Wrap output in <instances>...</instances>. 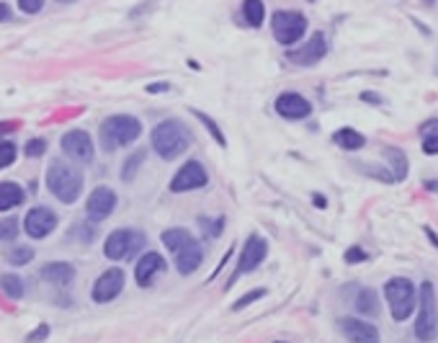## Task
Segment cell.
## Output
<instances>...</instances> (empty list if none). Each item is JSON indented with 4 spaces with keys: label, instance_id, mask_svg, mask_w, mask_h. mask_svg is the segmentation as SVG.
Listing matches in <instances>:
<instances>
[{
    "label": "cell",
    "instance_id": "13",
    "mask_svg": "<svg viewBox=\"0 0 438 343\" xmlns=\"http://www.w3.org/2000/svg\"><path fill=\"white\" fill-rule=\"evenodd\" d=\"M266 256H268V242L263 240L261 235H250L248 240H245V248H243V253H240V261H237L235 279L243 274H250V271H256L258 266L266 261Z\"/></svg>",
    "mask_w": 438,
    "mask_h": 343
},
{
    "label": "cell",
    "instance_id": "32",
    "mask_svg": "<svg viewBox=\"0 0 438 343\" xmlns=\"http://www.w3.org/2000/svg\"><path fill=\"white\" fill-rule=\"evenodd\" d=\"M47 153V140H31L26 145V155L28 158H39V155Z\"/></svg>",
    "mask_w": 438,
    "mask_h": 343
},
{
    "label": "cell",
    "instance_id": "9",
    "mask_svg": "<svg viewBox=\"0 0 438 343\" xmlns=\"http://www.w3.org/2000/svg\"><path fill=\"white\" fill-rule=\"evenodd\" d=\"M207 183H209V173H207V168H204L199 160H189L181 170H178V173L173 175L170 191H173V194H186V191L204 189Z\"/></svg>",
    "mask_w": 438,
    "mask_h": 343
},
{
    "label": "cell",
    "instance_id": "24",
    "mask_svg": "<svg viewBox=\"0 0 438 343\" xmlns=\"http://www.w3.org/2000/svg\"><path fill=\"white\" fill-rule=\"evenodd\" d=\"M0 287H3L6 297H11V300H19V297H24V282H21L16 274H3V276H0Z\"/></svg>",
    "mask_w": 438,
    "mask_h": 343
},
{
    "label": "cell",
    "instance_id": "30",
    "mask_svg": "<svg viewBox=\"0 0 438 343\" xmlns=\"http://www.w3.org/2000/svg\"><path fill=\"white\" fill-rule=\"evenodd\" d=\"M14 160H16V145H11V142H0V168L14 165Z\"/></svg>",
    "mask_w": 438,
    "mask_h": 343
},
{
    "label": "cell",
    "instance_id": "7",
    "mask_svg": "<svg viewBox=\"0 0 438 343\" xmlns=\"http://www.w3.org/2000/svg\"><path fill=\"white\" fill-rule=\"evenodd\" d=\"M438 333V309H436V290L431 282L420 284V304L418 320H415V336L418 341H433Z\"/></svg>",
    "mask_w": 438,
    "mask_h": 343
},
{
    "label": "cell",
    "instance_id": "10",
    "mask_svg": "<svg viewBox=\"0 0 438 343\" xmlns=\"http://www.w3.org/2000/svg\"><path fill=\"white\" fill-rule=\"evenodd\" d=\"M62 150H65V155L68 158H73L75 163H83V165H90L93 163V140H90V135L88 132H83V129H70L68 135L62 137Z\"/></svg>",
    "mask_w": 438,
    "mask_h": 343
},
{
    "label": "cell",
    "instance_id": "25",
    "mask_svg": "<svg viewBox=\"0 0 438 343\" xmlns=\"http://www.w3.org/2000/svg\"><path fill=\"white\" fill-rule=\"evenodd\" d=\"M387 155L392 158V165H395V181H402L405 175H407V158L400 148H387Z\"/></svg>",
    "mask_w": 438,
    "mask_h": 343
},
{
    "label": "cell",
    "instance_id": "34",
    "mask_svg": "<svg viewBox=\"0 0 438 343\" xmlns=\"http://www.w3.org/2000/svg\"><path fill=\"white\" fill-rule=\"evenodd\" d=\"M19 8L24 14H39L44 8V0H19Z\"/></svg>",
    "mask_w": 438,
    "mask_h": 343
},
{
    "label": "cell",
    "instance_id": "26",
    "mask_svg": "<svg viewBox=\"0 0 438 343\" xmlns=\"http://www.w3.org/2000/svg\"><path fill=\"white\" fill-rule=\"evenodd\" d=\"M6 258H8V263H14V266H24V263L34 261V248H28V245H24V248H11Z\"/></svg>",
    "mask_w": 438,
    "mask_h": 343
},
{
    "label": "cell",
    "instance_id": "3",
    "mask_svg": "<svg viewBox=\"0 0 438 343\" xmlns=\"http://www.w3.org/2000/svg\"><path fill=\"white\" fill-rule=\"evenodd\" d=\"M47 189L52 191L62 204H75L83 191V175L75 165L68 163H52L47 170Z\"/></svg>",
    "mask_w": 438,
    "mask_h": 343
},
{
    "label": "cell",
    "instance_id": "6",
    "mask_svg": "<svg viewBox=\"0 0 438 343\" xmlns=\"http://www.w3.org/2000/svg\"><path fill=\"white\" fill-rule=\"evenodd\" d=\"M385 297L387 302H390L392 317L397 323H402V320H407L412 315V309H415V284L410 279H405V276L390 279L385 284Z\"/></svg>",
    "mask_w": 438,
    "mask_h": 343
},
{
    "label": "cell",
    "instance_id": "40",
    "mask_svg": "<svg viewBox=\"0 0 438 343\" xmlns=\"http://www.w3.org/2000/svg\"><path fill=\"white\" fill-rule=\"evenodd\" d=\"M8 19H11V8L6 3H0V21H8Z\"/></svg>",
    "mask_w": 438,
    "mask_h": 343
},
{
    "label": "cell",
    "instance_id": "22",
    "mask_svg": "<svg viewBox=\"0 0 438 343\" xmlns=\"http://www.w3.org/2000/svg\"><path fill=\"white\" fill-rule=\"evenodd\" d=\"M243 16L253 29H261L263 21H266V6H263V0H245Z\"/></svg>",
    "mask_w": 438,
    "mask_h": 343
},
{
    "label": "cell",
    "instance_id": "14",
    "mask_svg": "<svg viewBox=\"0 0 438 343\" xmlns=\"http://www.w3.org/2000/svg\"><path fill=\"white\" fill-rule=\"evenodd\" d=\"M124 290V271L122 269H106L93 284V302L106 304L122 295Z\"/></svg>",
    "mask_w": 438,
    "mask_h": 343
},
{
    "label": "cell",
    "instance_id": "19",
    "mask_svg": "<svg viewBox=\"0 0 438 343\" xmlns=\"http://www.w3.org/2000/svg\"><path fill=\"white\" fill-rule=\"evenodd\" d=\"M41 279L49 282V284H54V287H65V284H70L75 279L73 263H65V261L47 263V266L41 269Z\"/></svg>",
    "mask_w": 438,
    "mask_h": 343
},
{
    "label": "cell",
    "instance_id": "46",
    "mask_svg": "<svg viewBox=\"0 0 438 343\" xmlns=\"http://www.w3.org/2000/svg\"><path fill=\"white\" fill-rule=\"evenodd\" d=\"M278 343H281V341H278Z\"/></svg>",
    "mask_w": 438,
    "mask_h": 343
},
{
    "label": "cell",
    "instance_id": "43",
    "mask_svg": "<svg viewBox=\"0 0 438 343\" xmlns=\"http://www.w3.org/2000/svg\"><path fill=\"white\" fill-rule=\"evenodd\" d=\"M425 186H428V189H431V191H438V181H428V183H425Z\"/></svg>",
    "mask_w": 438,
    "mask_h": 343
},
{
    "label": "cell",
    "instance_id": "38",
    "mask_svg": "<svg viewBox=\"0 0 438 343\" xmlns=\"http://www.w3.org/2000/svg\"><path fill=\"white\" fill-rule=\"evenodd\" d=\"M47 336H49V328L47 325H39L34 336H28V343H36V341H41V338H47Z\"/></svg>",
    "mask_w": 438,
    "mask_h": 343
},
{
    "label": "cell",
    "instance_id": "15",
    "mask_svg": "<svg viewBox=\"0 0 438 343\" xmlns=\"http://www.w3.org/2000/svg\"><path fill=\"white\" fill-rule=\"evenodd\" d=\"M54 227H57V215H54L52 209H47V207L28 209L26 220H24V230H26L31 237L41 240V237H47Z\"/></svg>",
    "mask_w": 438,
    "mask_h": 343
},
{
    "label": "cell",
    "instance_id": "1",
    "mask_svg": "<svg viewBox=\"0 0 438 343\" xmlns=\"http://www.w3.org/2000/svg\"><path fill=\"white\" fill-rule=\"evenodd\" d=\"M162 245L173 253L175 269H178V274L181 276L194 274V271L202 266L204 250H202V245H199V240L191 235L189 230H183V227L165 230V232H162Z\"/></svg>",
    "mask_w": 438,
    "mask_h": 343
},
{
    "label": "cell",
    "instance_id": "27",
    "mask_svg": "<svg viewBox=\"0 0 438 343\" xmlns=\"http://www.w3.org/2000/svg\"><path fill=\"white\" fill-rule=\"evenodd\" d=\"M196 119H199V121H202V124H204V127L209 129V135L214 137L219 148H224V145H227V142H224V135H222V132H219V127H217V121H214V119H209V116L202 114V111H196Z\"/></svg>",
    "mask_w": 438,
    "mask_h": 343
},
{
    "label": "cell",
    "instance_id": "16",
    "mask_svg": "<svg viewBox=\"0 0 438 343\" xmlns=\"http://www.w3.org/2000/svg\"><path fill=\"white\" fill-rule=\"evenodd\" d=\"M276 114L283 116V119H291V121H297V119H307V116L312 114V103L304 98V96L299 93H281L276 98Z\"/></svg>",
    "mask_w": 438,
    "mask_h": 343
},
{
    "label": "cell",
    "instance_id": "39",
    "mask_svg": "<svg viewBox=\"0 0 438 343\" xmlns=\"http://www.w3.org/2000/svg\"><path fill=\"white\" fill-rule=\"evenodd\" d=\"M160 91H168V83H155V86H147V93H160Z\"/></svg>",
    "mask_w": 438,
    "mask_h": 343
},
{
    "label": "cell",
    "instance_id": "44",
    "mask_svg": "<svg viewBox=\"0 0 438 343\" xmlns=\"http://www.w3.org/2000/svg\"><path fill=\"white\" fill-rule=\"evenodd\" d=\"M423 3H425V6H431V3H433V0H423Z\"/></svg>",
    "mask_w": 438,
    "mask_h": 343
},
{
    "label": "cell",
    "instance_id": "45",
    "mask_svg": "<svg viewBox=\"0 0 438 343\" xmlns=\"http://www.w3.org/2000/svg\"><path fill=\"white\" fill-rule=\"evenodd\" d=\"M60 3H75V0H60Z\"/></svg>",
    "mask_w": 438,
    "mask_h": 343
},
{
    "label": "cell",
    "instance_id": "29",
    "mask_svg": "<svg viewBox=\"0 0 438 343\" xmlns=\"http://www.w3.org/2000/svg\"><path fill=\"white\" fill-rule=\"evenodd\" d=\"M263 297H266V290H263V287H261V290H256V292H248V295L240 297V300L232 304V309H235V312H240V309H245L248 304L258 302V300H263Z\"/></svg>",
    "mask_w": 438,
    "mask_h": 343
},
{
    "label": "cell",
    "instance_id": "2",
    "mask_svg": "<svg viewBox=\"0 0 438 343\" xmlns=\"http://www.w3.org/2000/svg\"><path fill=\"white\" fill-rule=\"evenodd\" d=\"M191 148V132L181 119H165L152 129V150L162 160H175Z\"/></svg>",
    "mask_w": 438,
    "mask_h": 343
},
{
    "label": "cell",
    "instance_id": "41",
    "mask_svg": "<svg viewBox=\"0 0 438 343\" xmlns=\"http://www.w3.org/2000/svg\"><path fill=\"white\" fill-rule=\"evenodd\" d=\"M425 235L431 237V240H433V245H436V248H438V237L433 235V230H431V227H425Z\"/></svg>",
    "mask_w": 438,
    "mask_h": 343
},
{
    "label": "cell",
    "instance_id": "5",
    "mask_svg": "<svg viewBox=\"0 0 438 343\" xmlns=\"http://www.w3.org/2000/svg\"><path fill=\"white\" fill-rule=\"evenodd\" d=\"M145 245H147V235H145L142 230L122 227V230H114V232L106 237L103 253H106L111 261H129V258H135Z\"/></svg>",
    "mask_w": 438,
    "mask_h": 343
},
{
    "label": "cell",
    "instance_id": "31",
    "mask_svg": "<svg viewBox=\"0 0 438 343\" xmlns=\"http://www.w3.org/2000/svg\"><path fill=\"white\" fill-rule=\"evenodd\" d=\"M19 235V222L16 220H3L0 222V240H14Z\"/></svg>",
    "mask_w": 438,
    "mask_h": 343
},
{
    "label": "cell",
    "instance_id": "23",
    "mask_svg": "<svg viewBox=\"0 0 438 343\" xmlns=\"http://www.w3.org/2000/svg\"><path fill=\"white\" fill-rule=\"evenodd\" d=\"M356 309H358V312H364V315H377V312H379V302H377V295H374V290H361V292H358Z\"/></svg>",
    "mask_w": 438,
    "mask_h": 343
},
{
    "label": "cell",
    "instance_id": "11",
    "mask_svg": "<svg viewBox=\"0 0 438 343\" xmlns=\"http://www.w3.org/2000/svg\"><path fill=\"white\" fill-rule=\"evenodd\" d=\"M328 54V39H325L323 31L310 36V41H304L299 49H291L286 54V60L294 62V65H302V68H310V65H317Z\"/></svg>",
    "mask_w": 438,
    "mask_h": 343
},
{
    "label": "cell",
    "instance_id": "37",
    "mask_svg": "<svg viewBox=\"0 0 438 343\" xmlns=\"http://www.w3.org/2000/svg\"><path fill=\"white\" fill-rule=\"evenodd\" d=\"M420 132H423V137H431V135H438V119H431V121H425L423 127H420Z\"/></svg>",
    "mask_w": 438,
    "mask_h": 343
},
{
    "label": "cell",
    "instance_id": "17",
    "mask_svg": "<svg viewBox=\"0 0 438 343\" xmlns=\"http://www.w3.org/2000/svg\"><path fill=\"white\" fill-rule=\"evenodd\" d=\"M340 330L350 343H379V330L371 323H364L358 317H343Z\"/></svg>",
    "mask_w": 438,
    "mask_h": 343
},
{
    "label": "cell",
    "instance_id": "20",
    "mask_svg": "<svg viewBox=\"0 0 438 343\" xmlns=\"http://www.w3.org/2000/svg\"><path fill=\"white\" fill-rule=\"evenodd\" d=\"M24 204V189L14 181H3L0 183V212H8V209Z\"/></svg>",
    "mask_w": 438,
    "mask_h": 343
},
{
    "label": "cell",
    "instance_id": "28",
    "mask_svg": "<svg viewBox=\"0 0 438 343\" xmlns=\"http://www.w3.org/2000/svg\"><path fill=\"white\" fill-rule=\"evenodd\" d=\"M142 160H145V153H135L127 163H124V170H122L124 181H132V178H135V173L140 170V163Z\"/></svg>",
    "mask_w": 438,
    "mask_h": 343
},
{
    "label": "cell",
    "instance_id": "35",
    "mask_svg": "<svg viewBox=\"0 0 438 343\" xmlns=\"http://www.w3.org/2000/svg\"><path fill=\"white\" fill-rule=\"evenodd\" d=\"M345 261H348V263H361V261H366L364 248H356V245H353V248H350L348 253H345Z\"/></svg>",
    "mask_w": 438,
    "mask_h": 343
},
{
    "label": "cell",
    "instance_id": "4",
    "mask_svg": "<svg viewBox=\"0 0 438 343\" xmlns=\"http://www.w3.org/2000/svg\"><path fill=\"white\" fill-rule=\"evenodd\" d=\"M140 135H142V124L137 116L116 114L103 119L101 124V145L108 153L116 148H124V145H132V142H137Z\"/></svg>",
    "mask_w": 438,
    "mask_h": 343
},
{
    "label": "cell",
    "instance_id": "18",
    "mask_svg": "<svg viewBox=\"0 0 438 343\" xmlns=\"http://www.w3.org/2000/svg\"><path fill=\"white\" fill-rule=\"evenodd\" d=\"M165 271V258L160 253H147V256H142L140 263H137L135 269V279L140 287H152L155 282V276Z\"/></svg>",
    "mask_w": 438,
    "mask_h": 343
},
{
    "label": "cell",
    "instance_id": "12",
    "mask_svg": "<svg viewBox=\"0 0 438 343\" xmlns=\"http://www.w3.org/2000/svg\"><path fill=\"white\" fill-rule=\"evenodd\" d=\"M114 209H116V194L108 186H95L90 191V196H88L85 202V215L93 222H103L106 217L114 215Z\"/></svg>",
    "mask_w": 438,
    "mask_h": 343
},
{
    "label": "cell",
    "instance_id": "8",
    "mask_svg": "<svg viewBox=\"0 0 438 343\" xmlns=\"http://www.w3.org/2000/svg\"><path fill=\"white\" fill-rule=\"evenodd\" d=\"M271 29H273V36H276L278 44L291 47L307 31V19L297 11H276L273 19H271Z\"/></svg>",
    "mask_w": 438,
    "mask_h": 343
},
{
    "label": "cell",
    "instance_id": "33",
    "mask_svg": "<svg viewBox=\"0 0 438 343\" xmlns=\"http://www.w3.org/2000/svg\"><path fill=\"white\" fill-rule=\"evenodd\" d=\"M202 225H204V232H207V235L217 237L219 232H222L224 220H222V217H219V220H214V222H209V220H202Z\"/></svg>",
    "mask_w": 438,
    "mask_h": 343
},
{
    "label": "cell",
    "instance_id": "21",
    "mask_svg": "<svg viewBox=\"0 0 438 343\" xmlns=\"http://www.w3.org/2000/svg\"><path fill=\"white\" fill-rule=\"evenodd\" d=\"M333 142H335L338 148H343V150H361L366 145V137L361 135V132H356V129L343 127V129H338L335 135H333Z\"/></svg>",
    "mask_w": 438,
    "mask_h": 343
},
{
    "label": "cell",
    "instance_id": "36",
    "mask_svg": "<svg viewBox=\"0 0 438 343\" xmlns=\"http://www.w3.org/2000/svg\"><path fill=\"white\" fill-rule=\"evenodd\" d=\"M423 153L425 155H438V135H431L423 140Z\"/></svg>",
    "mask_w": 438,
    "mask_h": 343
},
{
    "label": "cell",
    "instance_id": "42",
    "mask_svg": "<svg viewBox=\"0 0 438 343\" xmlns=\"http://www.w3.org/2000/svg\"><path fill=\"white\" fill-rule=\"evenodd\" d=\"M315 204H317V207H320V209H325V199H323V196H320V194L315 196Z\"/></svg>",
    "mask_w": 438,
    "mask_h": 343
}]
</instances>
